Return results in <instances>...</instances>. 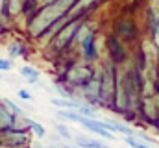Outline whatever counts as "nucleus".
<instances>
[{
    "label": "nucleus",
    "mask_w": 159,
    "mask_h": 148,
    "mask_svg": "<svg viewBox=\"0 0 159 148\" xmlns=\"http://www.w3.org/2000/svg\"><path fill=\"white\" fill-rule=\"evenodd\" d=\"M74 2L76 0H54V2H48V6H44L30 22L32 35H41L43 32H46L56 21H59L72 7Z\"/></svg>",
    "instance_id": "1"
},
{
    "label": "nucleus",
    "mask_w": 159,
    "mask_h": 148,
    "mask_svg": "<svg viewBox=\"0 0 159 148\" xmlns=\"http://www.w3.org/2000/svg\"><path fill=\"white\" fill-rule=\"evenodd\" d=\"M91 80H93V71L89 67L78 65V67H72L69 71V81L74 85H87Z\"/></svg>",
    "instance_id": "2"
},
{
    "label": "nucleus",
    "mask_w": 159,
    "mask_h": 148,
    "mask_svg": "<svg viewBox=\"0 0 159 148\" xmlns=\"http://www.w3.org/2000/svg\"><path fill=\"white\" fill-rule=\"evenodd\" d=\"M113 85H115L113 83V69L107 67L104 76H102V81H100V98L104 102H111V98H113Z\"/></svg>",
    "instance_id": "3"
},
{
    "label": "nucleus",
    "mask_w": 159,
    "mask_h": 148,
    "mask_svg": "<svg viewBox=\"0 0 159 148\" xmlns=\"http://www.w3.org/2000/svg\"><path fill=\"white\" fill-rule=\"evenodd\" d=\"M78 30H80L78 22H70V24H67V26L56 35V39H54L56 48H63L65 44H69V41H72V37L78 34Z\"/></svg>",
    "instance_id": "4"
},
{
    "label": "nucleus",
    "mask_w": 159,
    "mask_h": 148,
    "mask_svg": "<svg viewBox=\"0 0 159 148\" xmlns=\"http://www.w3.org/2000/svg\"><path fill=\"white\" fill-rule=\"evenodd\" d=\"M87 130H91V132H94V133H98V135H102V137H106V139H115L113 137V133L104 126V122H100V120H91V118H81L80 120Z\"/></svg>",
    "instance_id": "5"
},
{
    "label": "nucleus",
    "mask_w": 159,
    "mask_h": 148,
    "mask_svg": "<svg viewBox=\"0 0 159 148\" xmlns=\"http://www.w3.org/2000/svg\"><path fill=\"white\" fill-rule=\"evenodd\" d=\"M4 143L6 145H9V146H20V145H24L26 143V135H24V132H19V130H13V132H7L6 135H4Z\"/></svg>",
    "instance_id": "6"
},
{
    "label": "nucleus",
    "mask_w": 159,
    "mask_h": 148,
    "mask_svg": "<svg viewBox=\"0 0 159 148\" xmlns=\"http://www.w3.org/2000/svg\"><path fill=\"white\" fill-rule=\"evenodd\" d=\"M50 102H52V106L61 108V109H78L80 108L76 102H72V100H65V98H52Z\"/></svg>",
    "instance_id": "7"
},
{
    "label": "nucleus",
    "mask_w": 159,
    "mask_h": 148,
    "mask_svg": "<svg viewBox=\"0 0 159 148\" xmlns=\"http://www.w3.org/2000/svg\"><path fill=\"white\" fill-rule=\"evenodd\" d=\"M20 74H22L30 83H35V81L39 80V71H37V69H34V67H28V65L20 69Z\"/></svg>",
    "instance_id": "8"
},
{
    "label": "nucleus",
    "mask_w": 159,
    "mask_h": 148,
    "mask_svg": "<svg viewBox=\"0 0 159 148\" xmlns=\"http://www.w3.org/2000/svg\"><path fill=\"white\" fill-rule=\"evenodd\" d=\"M13 124H15V117L9 115L4 108H0V126H4V128H13Z\"/></svg>",
    "instance_id": "9"
},
{
    "label": "nucleus",
    "mask_w": 159,
    "mask_h": 148,
    "mask_svg": "<svg viewBox=\"0 0 159 148\" xmlns=\"http://www.w3.org/2000/svg\"><path fill=\"white\" fill-rule=\"evenodd\" d=\"M78 146L81 148H109L107 145L104 143H98V141H91V139H76Z\"/></svg>",
    "instance_id": "10"
},
{
    "label": "nucleus",
    "mask_w": 159,
    "mask_h": 148,
    "mask_svg": "<svg viewBox=\"0 0 159 148\" xmlns=\"http://www.w3.org/2000/svg\"><path fill=\"white\" fill-rule=\"evenodd\" d=\"M83 54L91 59L94 56V50H93V35L87 34V37H83Z\"/></svg>",
    "instance_id": "11"
},
{
    "label": "nucleus",
    "mask_w": 159,
    "mask_h": 148,
    "mask_svg": "<svg viewBox=\"0 0 159 148\" xmlns=\"http://www.w3.org/2000/svg\"><path fill=\"white\" fill-rule=\"evenodd\" d=\"M59 117L69 118V120H74V122H80L81 120V115L76 113V111H72V109H59Z\"/></svg>",
    "instance_id": "12"
},
{
    "label": "nucleus",
    "mask_w": 159,
    "mask_h": 148,
    "mask_svg": "<svg viewBox=\"0 0 159 148\" xmlns=\"http://www.w3.org/2000/svg\"><path fill=\"white\" fill-rule=\"evenodd\" d=\"M24 4H26V0H9V15H17L22 7H24Z\"/></svg>",
    "instance_id": "13"
},
{
    "label": "nucleus",
    "mask_w": 159,
    "mask_h": 148,
    "mask_svg": "<svg viewBox=\"0 0 159 148\" xmlns=\"http://www.w3.org/2000/svg\"><path fill=\"white\" fill-rule=\"evenodd\" d=\"M26 122H28V126L35 132V135H37V137H44V133H46V132H44V128H43L41 124H37L35 120H30V118H28Z\"/></svg>",
    "instance_id": "14"
},
{
    "label": "nucleus",
    "mask_w": 159,
    "mask_h": 148,
    "mask_svg": "<svg viewBox=\"0 0 159 148\" xmlns=\"http://www.w3.org/2000/svg\"><path fill=\"white\" fill-rule=\"evenodd\" d=\"M126 143L131 148H150L148 145H144V143H141V141H137V139H133V137H126Z\"/></svg>",
    "instance_id": "15"
},
{
    "label": "nucleus",
    "mask_w": 159,
    "mask_h": 148,
    "mask_svg": "<svg viewBox=\"0 0 159 148\" xmlns=\"http://www.w3.org/2000/svg\"><path fill=\"white\" fill-rule=\"evenodd\" d=\"M57 132L61 133V137H65V139H72V133H70V130H69L67 126H63V124H57Z\"/></svg>",
    "instance_id": "16"
},
{
    "label": "nucleus",
    "mask_w": 159,
    "mask_h": 148,
    "mask_svg": "<svg viewBox=\"0 0 159 148\" xmlns=\"http://www.w3.org/2000/svg\"><path fill=\"white\" fill-rule=\"evenodd\" d=\"M93 2H94V0H78V2H76L74 11H81V9H85V7H89Z\"/></svg>",
    "instance_id": "17"
},
{
    "label": "nucleus",
    "mask_w": 159,
    "mask_h": 148,
    "mask_svg": "<svg viewBox=\"0 0 159 148\" xmlns=\"http://www.w3.org/2000/svg\"><path fill=\"white\" fill-rule=\"evenodd\" d=\"M4 104L7 106V109H9V111H13L15 115H20V108H19V106H15V104H13L11 100H7V98H6V100H4Z\"/></svg>",
    "instance_id": "18"
},
{
    "label": "nucleus",
    "mask_w": 159,
    "mask_h": 148,
    "mask_svg": "<svg viewBox=\"0 0 159 148\" xmlns=\"http://www.w3.org/2000/svg\"><path fill=\"white\" fill-rule=\"evenodd\" d=\"M78 111L81 113V115H87V117H93V115H94V111L91 109V108H87V106H80Z\"/></svg>",
    "instance_id": "19"
},
{
    "label": "nucleus",
    "mask_w": 159,
    "mask_h": 148,
    "mask_svg": "<svg viewBox=\"0 0 159 148\" xmlns=\"http://www.w3.org/2000/svg\"><path fill=\"white\" fill-rule=\"evenodd\" d=\"M20 52H22V50H20V46H19V44H17V43H15V44H11V46H9V54H11V56H19V54H20Z\"/></svg>",
    "instance_id": "20"
},
{
    "label": "nucleus",
    "mask_w": 159,
    "mask_h": 148,
    "mask_svg": "<svg viewBox=\"0 0 159 148\" xmlns=\"http://www.w3.org/2000/svg\"><path fill=\"white\" fill-rule=\"evenodd\" d=\"M19 96H20V98H24V100H32V98H34V96H32L28 91H24V89H20V91H19Z\"/></svg>",
    "instance_id": "21"
},
{
    "label": "nucleus",
    "mask_w": 159,
    "mask_h": 148,
    "mask_svg": "<svg viewBox=\"0 0 159 148\" xmlns=\"http://www.w3.org/2000/svg\"><path fill=\"white\" fill-rule=\"evenodd\" d=\"M9 69H11V63L6 59H0V71H9Z\"/></svg>",
    "instance_id": "22"
},
{
    "label": "nucleus",
    "mask_w": 159,
    "mask_h": 148,
    "mask_svg": "<svg viewBox=\"0 0 159 148\" xmlns=\"http://www.w3.org/2000/svg\"><path fill=\"white\" fill-rule=\"evenodd\" d=\"M6 2H7V0H0V9H4V6H6Z\"/></svg>",
    "instance_id": "23"
},
{
    "label": "nucleus",
    "mask_w": 159,
    "mask_h": 148,
    "mask_svg": "<svg viewBox=\"0 0 159 148\" xmlns=\"http://www.w3.org/2000/svg\"><path fill=\"white\" fill-rule=\"evenodd\" d=\"M59 148H78V146H67V145H59ZM81 148V146H80Z\"/></svg>",
    "instance_id": "24"
},
{
    "label": "nucleus",
    "mask_w": 159,
    "mask_h": 148,
    "mask_svg": "<svg viewBox=\"0 0 159 148\" xmlns=\"http://www.w3.org/2000/svg\"><path fill=\"white\" fill-rule=\"evenodd\" d=\"M156 39H157V44H159V28H157V34H156Z\"/></svg>",
    "instance_id": "25"
},
{
    "label": "nucleus",
    "mask_w": 159,
    "mask_h": 148,
    "mask_svg": "<svg viewBox=\"0 0 159 148\" xmlns=\"http://www.w3.org/2000/svg\"><path fill=\"white\" fill-rule=\"evenodd\" d=\"M46 148H59V146H46Z\"/></svg>",
    "instance_id": "26"
},
{
    "label": "nucleus",
    "mask_w": 159,
    "mask_h": 148,
    "mask_svg": "<svg viewBox=\"0 0 159 148\" xmlns=\"http://www.w3.org/2000/svg\"><path fill=\"white\" fill-rule=\"evenodd\" d=\"M46 2H54V0H46Z\"/></svg>",
    "instance_id": "27"
}]
</instances>
